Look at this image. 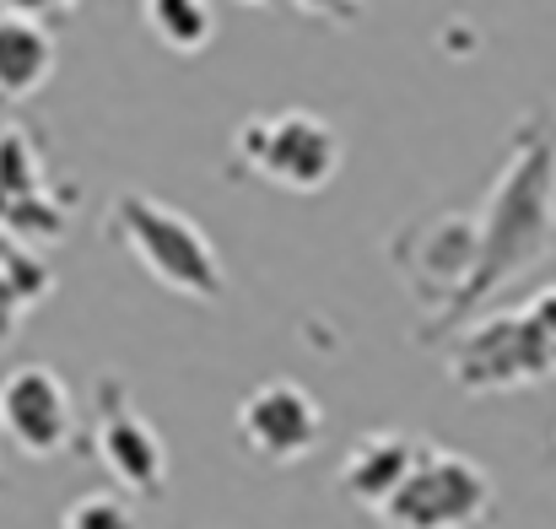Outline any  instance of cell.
Segmentation results:
<instances>
[{"instance_id":"6da1fadb","label":"cell","mask_w":556,"mask_h":529,"mask_svg":"<svg viewBox=\"0 0 556 529\" xmlns=\"http://www.w3.org/2000/svg\"><path fill=\"white\" fill-rule=\"evenodd\" d=\"M476 270L465 281V292L421 325V341L454 330L459 319H470L481 303H492L508 281H519L525 270H535L556 243V130L552 114H530L519 119L514 141H508V163L486 194V211L476 216Z\"/></svg>"},{"instance_id":"7a4b0ae2","label":"cell","mask_w":556,"mask_h":529,"mask_svg":"<svg viewBox=\"0 0 556 529\" xmlns=\"http://www.w3.org/2000/svg\"><path fill=\"white\" fill-rule=\"evenodd\" d=\"M103 232L141 265L152 270L157 287L179 292L189 303H216L227 292V270L216 260V243L205 238V227L185 216L179 205L147 194V189H119L109 200Z\"/></svg>"},{"instance_id":"3957f363","label":"cell","mask_w":556,"mask_h":529,"mask_svg":"<svg viewBox=\"0 0 556 529\" xmlns=\"http://www.w3.org/2000/svg\"><path fill=\"white\" fill-rule=\"evenodd\" d=\"M448 378L465 394H503L535 389L556 378V287L535 292L514 314H492L470 325L448 347Z\"/></svg>"},{"instance_id":"277c9868","label":"cell","mask_w":556,"mask_h":529,"mask_svg":"<svg viewBox=\"0 0 556 529\" xmlns=\"http://www.w3.org/2000/svg\"><path fill=\"white\" fill-rule=\"evenodd\" d=\"M341 130L314 109L249 114L232 136V174L276 184L287 194H319L341 174Z\"/></svg>"},{"instance_id":"5b68a950","label":"cell","mask_w":556,"mask_h":529,"mask_svg":"<svg viewBox=\"0 0 556 529\" xmlns=\"http://www.w3.org/2000/svg\"><path fill=\"white\" fill-rule=\"evenodd\" d=\"M492 503H497V487H492V476L470 454L421 443L405 487L378 508V525L383 529H476L492 519Z\"/></svg>"},{"instance_id":"8992f818","label":"cell","mask_w":556,"mask_h":529,"mask_svg":"<svg viewBox=\"0 0 556 529\" xmlns=\"http://www.w3.org/2000/svg\"><path fill=\"white\" fill-rule=\"evenodd\" d=\"M92 449H98V459H103V470L114 476L119 492H130V497H163L168 492V443L136 411L119 373H103L98 389H92Z\"/></svg>"},{"instance_id":"52a82bcc","label":"cell","mask_w":556,"mask_h":529,"mask_svg":"<svg viewBox=\"0 0 556 529\" xmlns=\"http://www.w3.org/2000/svg\"><path fill=\"white\" fill-rule=\"evenodd\" d=\"M0 432L27 459H60L76 443V400L49 362H22L0 378Z\"/></svg>"},{"instance_id":"ba28073f","label":"cell","mask_w":556,"mask_h":529,"mask_svg":"<svg viewBox=\"0 0 556 529\" xmlns=\"http://www.w3.org/2000/svg\"><path fill=\"white\" fill-rule=\"evenodd\" d=\"M325 411L298 378H270L238 405V443L260 465H298L319 449Z\"/></svg>"},{"instance_id":"9c48e42d","label":"cell","mask_w":556,"mask_h":529,"mask_svg":"<svg viewBox=\"0 0 556 529\" xmlns=\"http://www.w3.org/2000/svg\"><path fill=\"white\" fill-rule=\"evenodd\" d=\"M476 243H481V232H476L470 216H427V222L405 227L389 243V254L405 270V281L416 287V298L421 303H438V314H443L465 292L470 270H476Z\"/></svg>"},{"instance_id":"30bf717a","label":"cell","mask_w":556,"mask_h":529,"mask_svg":"<svg viewBox=\"0 0 556 529\" xmlns=\"http://www.w3.org/2000/svg\"><path fill=\"white\" fill-rule=\"evenodd\" d=\"M416 454H421V438L394 432V427H378V432L357 438V443L346 449L336 487H341L352 503H363V508H372V514H378V508H383V503L405 487V476H410Z\"/></svg>"},{"instance_id":"8fae6325","label":"cell","mask_w":556,"mask_h":529,"mask_svg":"<svg viewBox=\"0 0 556 529\" xmlns=\"http://www.w3.org/2000/svg\"><path fill=\"white\" fill-rule=\"evenodd\" d=\"M54 76V33L27 5H0V98L27 103Z\"/></svg>"},{"instance_id":"7c38bea8","label":"cell","mask_w":556,"mask_h":529,"mask_svg":"<svg viewBox=\"0 0 556 529\" xmlns=\"http://www.w3.org/2000/svg\"><path fill=\"white\" fill-rule=\"evenodd\" d=\"M43 194H54V189H49V158H43L38 136L22 125H5L0 130V216H11L16 205H33Z\"/></svg>"},{"instance_id":"4fadbf2b","label":"cell","mask_w":556,"mask_h":529,"mask_svg":"<svg viewBox=\"0 0 556 529\" xmlns=\"http://www.w3.org/2000/svg\"><path fill=\"white\" fill-rule=\"evenodd\" d=\"M49 292H54L49 265H43L38 254H27V249H16V243L0 238V347L16 336L22 314H27L33 303H43Z\"/></svg>"},{"instance_id":"5bb4252c","label":"cell","mask_w":556,"mask_h":529,"mask_svg":"<svg viewBox=\"0 0 556 529\" xmlns=\"http://www.w3.org/2000/svg\"><path fill=\"white\" fill-rule=\"evenodd\" d=\"M147 27L163 49H179V54H200L211 38H216V11L200 5V0H152L147 5Z\"/></svg>"},{"instance_id":"9a60e30c","label":"cell","mask_w":556,"mask_h":529,"mask_svg":"<svg viewBox=\"0 0 556 529\" xmlns=\"http://www.w3.org/2000/svg\"><path fill=\"white\" fill-rule=\"evenodd\" d=\"M60 529H141L136 508L119 497V492H87L65 508Z\"/></svg>"}]
</instances>
